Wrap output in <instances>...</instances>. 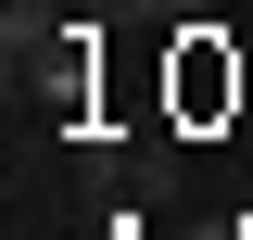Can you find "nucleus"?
<instances>
[{
	"instance_id": "nucleus-1",
	"label": "nucleus",
	"mask_w": 253,
	"mask_h": 240,
	"mask_svg": "<svg viewBox=\"0 0 253 240\" xmlns=\"http://www.w3.org/2000/svg\"><path fill=\"white\" fill-rule=\"evenodd\" d=\"M228 114H241V51H228V13L165 26V126H228Z\"/></svg>"
},
{
	"instance_id": "nucleus-2",
	"label": "nucleus",
	"mask_w": 253,
	"mask_h": 240,
	"mask_svg": "<svg viewBox=\"0 0 253 240\" xmlns=\"http://www.w3.org/2000/svg\"><path fill=\"white\" fill-rule=\"evenodd\" d=\"M63 38H76V0H0V76H13V89H26Z\"/></svg>"
},
{
	"instance_id": "nucleus-3",
	"label": "nucleus",
	"mask_w": 253,
	"mask_h": 240,
	"mask_svg": "<svg viewBox=\"0 0 253 240\" xmlns=\"http://www.w3.org/2000/svg\"><path fill=\"white\" fill-rule=\"evenodd\" d=\"M203 13H215V0H114V26H126V38H165V26H203Z\"/></svg>"
},
{
	"instance_id": "nucleus-4",
	"label": "nucleus",
	"mask_w": 253,
	"mask_h": 240,
	"mask_svg": "<svg viewBox=\"0 0 253 240\" xmlns=\"http://www.w3.org/2000/svg\"><path fill=\"white\" fill-rule=\"evenodd\" d=\"M76 13H114V0H76Z\"/></svg>"
}]
</instances>
